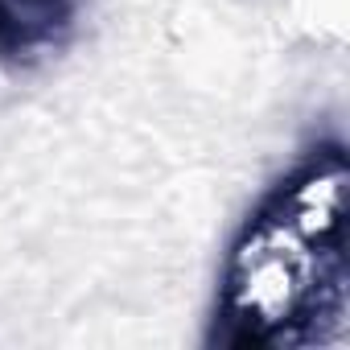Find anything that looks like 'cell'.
Here are the masks:
<instances>
[{
    "instance_id": "6da1fadb",
    "label": "cell",
    "mask_w": 350,
    "mask_h": 350,
    "mask_svg": "<svg viewBox=\"0 0 350 350\" xmlns=\"http://www.w3.org/2000/svg\"><path fill=\"white\" fill-rule=\"evenodd\" d=\"M223 317L235 342L256 346H313L342 338V247H313L264 211L231 256Z\"/></svg>"
},
{
    "instance_id": "7a4b0ae2",
    "label": "cell",
    "mask_w": 350,
    "mask_h": 350,
    "mask_svg": "<svg viewBox=\"0 0 350 350\" xmlns=\"http://www.w3.org/2000/svg\"><path fill=\"white\" fill-rule=\"evenodd\" d=\"M268 215L297 231L313 247H342L346 227V161L342 152H321L317 161L301 165L276 190Z\"/></svg>"
},
{
    "instance_id": "3957f363",
    "label": "cell",
    "mask_w": 350,
    "mask_h": 350,
    "mask_svg": "<svg viewBox=\"0 0 350 350\" xmlns=\"http://www.w3.org/2000/svg\"><path fill=\"white\" fill-rule=\"evenodd\" d=\"M70 17L75 0H0V50H42L70 25Z\"/></svg>"
}]
</instances>
